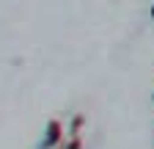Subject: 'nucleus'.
I'll list each match as a JSON object with an SVG mask.
<instances>
[{"label":"nucleus","instance_id":"obj_1","mask_svg":"<svg viewBox=\"0 0 154 149\" xmlns=\"http://www.w3.org/2000/svg\"><path fill=\"white\" fill-rule=\"evenodd\" d=\"M63 141V127H61V122L58 119H52L50 124H47V135H44V146L47 149H52V146H58Z\"/></svg>","mask_w":154,"mask_h":149},{"label":"nucleus","instance_id":"obj_2","mask_svg":"<svg viewBox=\"0 0 154 149\" xmlns=\"http://www.w3.org/2000/svg\"><path fill=\"white\" fill-rule=\"evenodd\" d=\"M151 17H154V6H151Z\"/></svg>","mask_w":154,"mask_h":149},{"label":"nucleus","instance_id":"obj_3","mask_svg":"<svg viewBox=\"0 0 154 149\" xmlns=\"http://www.w3.org/2000/svg\"><path fill=\"white\" fill-rule=\"evenodd\" d=\"M63 149H66V146H63Z\"/></svg>","mask_w":154,"mask_h":149}]
</instances>
